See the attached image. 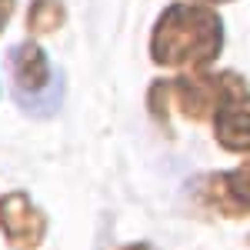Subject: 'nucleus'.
<instances>
[{"instance_id":"f257e3e1","label":"nucleus","mask_w":250,"mask_h":250,"mask_svg":"<svg viewBox=\"0 0 250 250\" xmlns=\"http://www.w3.org/2000/svg\"><path fill=\"white\" fill-rule=\"evenodd\" d=\"M224 50V20L204 3H167L150 34L157 67H187L204 74Z\"/></svg>"},{"instance_id":"f03ea898","label":"nucleus","mask_w":250,"mask_h":250,"mask_svg":"<svg viewBox=\"0 0 250 250\" xmlns=\"http://www.w3.org/2000/svg\"><path fill=\"white\" fill-rule=\"evenodd\" d=\"M10 74H14V97L34 117H50L63 100V77L54 74L43 47L34 40H23L10 47Z\"/></svg>"},{"instance_id":"7ed1b4c3","label":"nucleus","mask_w":250,"mask_h":250,"mask_svg":"<svg viewBox=\"0 0 250 250\" xmlns=\"http://www.w3.org/2000/svg\"><path fill=\"white\" fill-rule=\"evenodd\" d=\"M0 230L3 237L20 250H34L40 247L43 233H47V217L34 207V200L27 193H7L0 197Z\"/></svg>"},{"instance_id":"20e7f679","label":"nucleus","mask_w":250,"mask_h":250,"mask_svg":"<svg viewBox=\"0 0 250 250\" xmlns=\"http://www.w3.org/2000/svg\"><path fill=\"white\" fill-rule=\"evenodd\" d=\"M200 200L224 217H247L250 213V160L237 170L210 173L200 180Z\"/></svg>"},{"instance_id":"39448f33","label":"nucleus","mask_w":250,"mask_h":250,"mask_svg":"<svg viewBox=\"0 0 250 250\" xmlns=\"http://www.w3.org/2000/svg\"><path fill=\"white\" fill-rule=\"evenodd\" d=\"M213 134L224 150L250 154V90H233L217 110H213Z\"/></svg>"},{"instance_id":"423d86ee","label":"nucleus","mask_w":250,"mask_h":250,"mask_svg":"<svg viewBox=\"0 0 250 250\" xmlns=\"http://www.w3.org/2000/svg\"><path fill=\"white\" fill-rule=\"evenodd\" d=\"M67 10L60 0H30L27 7V30L30 34H54L63 27Z\"/></svg>"},{"instance_id":"0eeeda50","label":"nucleus","mask_w":250,"mask_h":250,"mask_svg":"<svg viewBox=\"0 0 250 250\" xmlns=\"http://www.w3.org/2000/svg\"><path fill=\"white\" fill-rule=\"evenodd\" d=\"M14 3H17V0H0V34H3L7 20L14 17Z\"/></svg>"},{"instance_id":"6e6552de","label":"nucleus","mask_w":250,"mask_h":250,"mask_svg":"<svg viewBox=\"0 0 250 250\" xmlns=\"http://www.w3.org/2000/svg\"><path fill=\"white\" fill-rule=\"evenodd\" d=\"M124 250H154L150 244H130V247H124Z\"/></svg>"},{"instance_id":"1a4fd4ad","label":"nucleus","mask_w":250,"mask_h":250,"mask_svg":"<svg viewBox=\"0 0 250 250\" xmlns=\"http://www.w3.org/2000/svg\"><path fill=\"white\" fill-rule=\"evenodd\" d=\"M197 3H204V7H207V3H230V0H197Z\"/></svg>"}]
</instances>
